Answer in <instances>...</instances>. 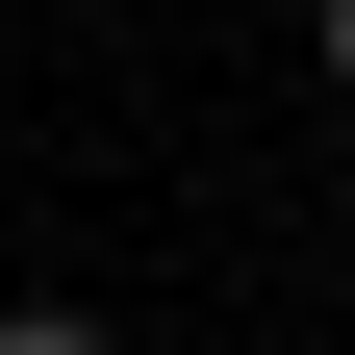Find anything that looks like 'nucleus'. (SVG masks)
<instances>
[{
	"instance_id": "obj_1",
	"label": "nucleus",
	"mask_w": 355,
	"mask_h": 355,
	"mask_svg": "<svg viewBox=\"0 0 355 355\" xmlns=\"http://www.w3.org/2000/svg\"><path fill=\"white\" fill-rule=\"evenodd\" d=\"M0 355H127V330H76V304H0Z\"/></svg>"
},
{
	"instance_id": "obj_2",
	"label": "nucleus",
	"mask_w": 355,
	"mask_h": 355,
	"mask_svg": "<svg viewBox=\"0 0 355 355\" xmlns=\"http://www.w3.org/2000/svg\"><path fill=\"white\" fill-rule=\"evenodd\" d=\"M330 102H355V0H330Z\"/></svg>"
}]
</instances>
